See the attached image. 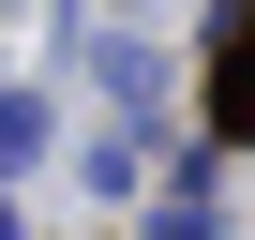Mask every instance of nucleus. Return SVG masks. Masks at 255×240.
<instances>
[{"instance_id":"obj_1","label":"nucleus","mask_w":255,"mask_h":240,"mask_svg":"<svg viewBox=\"0 0 255 240\" xmlns=\"http://www.w3.org/2000/svg\"><path fill=\"white\" fill-rule=\"evenodd\" d=\"M15 150H45V105H30V90L0 105V165H15Z\"/></svg>"}]
</instances>
